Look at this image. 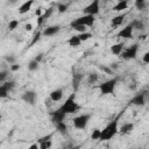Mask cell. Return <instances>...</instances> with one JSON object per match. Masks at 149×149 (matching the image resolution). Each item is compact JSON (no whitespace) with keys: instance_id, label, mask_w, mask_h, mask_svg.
<instances>
[{"instance_id":"d4e9b609","label":"cell","mask_w":149,"mask_h":149,"mask_svg":"<svg viewBox=\"0 0 149 149\" xmlns=\"http://www.w3.org/2000/svg\"><path fill=\"white\" fill-rule=\"evenodd\" d=\"M99 80V74L97 72H90L87 74V81L88 84H95Z\"/></svg>"},{"instance_id":"52a82bcc","label":"cell","mask_w":149,"mask_h":149,"mask_svg":"<svg viewBox=\"0 0 149 149\" xmlns=\"http://www.w3.org/2000/svg\"><path fill=\"white\" fill-rule=\"evenodd\" d=\"M99 12H100V2H99V0L92 1L88 6H86V7L83 9L84 15H92V16H95L97 14H99Z\"/></svg>"},{"instance_id":"30bf717a","label":"cell","mask_w":149,"mask_h":149,"mask_svg":"<svg viewBox=\"0 0 149 149\" xmlns=\"http://www.w3.org/2000/svg\"><path fill=\"white\" fill-rule=\"evenodd\" d=\"M129 104L130 105H134V106H144L146 105V94H144V92H141V93L135 94L129 100Z\"/></svg>"},{"instance_id":"5bb4252c","label":"cell","mask_w":149,"mask_h":149,"mask_svg":"<svg viewBox=\"0 0 149 149\" xmlns=\"http://www.w3.org/2000/svg\"><path fill=\"white\" fill-rule=\"evenodd\" d=\"M134 129V123L133 122H126L119 128V134L120 135H129Z\"/></svg>"},{"instance_id":"7c38bea8","label":"cell","mask_w":149,"mask_h":149,"mask_svg":"<svg viewBox=\"0 0 149 149\" xmlns=\"http://www.w3.org/2000/svg\"><path fill=\"white\" fill-rule=\"evenodd\" d=\"M59 30H61V26H59V24L49 26V27H47V28L43 29L42 35H43V36H47V37H49V36H54V35H56L57 33H59Z\"/></svg>"},{"instance_id":"74e56055","label":"cell","mask_w":149,"mask_h":149,"mask_svg":"<svg viewBox=\"0 0 149 149\" xmlns=\"http://www.w3.org/2000/svg\"><path fill=\"white\" fill-rule=\"evenodd\" d=\"M8 93H9V92H8L3 86L0 85V98H1V99L7 98V97H8Z\"/></svg>"},{"instance_id":"d590c367","label":"cell","mask_w":149,"mask_h":149,"mask_svg":"<svg viewBox=\"0 0 149 149\" xmlns=\"http://www.w3.org/2000/svg\"><path fill=\"white\" fill-rule=\"evenodd\" d=\"M57 10L59 13H65L68 10V5L66 3H62V2H58L57 3Z\"/></svg>"},{"instance_id":"ee69618b","label":"cell","mask_w":149,"mask_h":149,"mask_svg":"<svg viewBox=\"0 0 149 149\" xmlns=\"http://www.w3.org/2000/svg\"><path fill=\"white\" fill-rule=\"evenodd\" d=\"M24 29H26L27 31H31V30H33V24H31V23H26Z\"/></svg>"},{"instance_id":"277c9868","label":"cell","mask_w":149,"mask_h":149,"mask_svg":"<svg viewBox=\"0 0 149 149\" xmlns=\"http://www.w3.org/2000/svg\"><path fill=\"white\" fill-rule=\"evenodd\" d=\"M91 119V114L88 113H84V114H80L78 116H74L73 120H72V123H73V127L76 129H85L88 125V121Z\"/></svg>"},{"instance_id":"3957f363","label":"cell","mask_w":149,"mask_h":149,"mask_svg":"<svg viewBox=\"0 0 149 149\" xmlns=\"http://www.w3.org/2000/svg\"><path fill=\"white\" fill-rule=\"evenodd\" d=\"M118 77H113L108 80H105L102 81L101 84H99V90H100V93L101 95H107V94H113L114 93V90L118 85Z\"/></svg>"},{"instance_id":"8fae6325","label":"cell","mask_w":149,"mask_h":149,"mask_svg":"<svg viewBox=\"0 0 149 149\" xmlns=\"http://www.w3.org/2000/svg\"><path fill=\"white\" fill-rule=\"evenodd\" d=\"M133 31H134V29H133L132 24L129 23V24H127L125 28H122V29L118 33V36L128 40V38H132V37H133Z\"/></svg>"},{"instance_id":"1f68e13d","label":"cell","mask_w":149,"mask_h":149,"mask_svg":"<svg viewBox=\"0 0 149 149\" xmlns=\"http://www.w3.org/2000/svg\"><path fill=\"white\" fill-rule=\"evenodd\" d=\"M78 36H79L81 42H85V41H87V40H90L92 37V34L86 31V33H83V34H78Z\"/></svg>"},{"instance_id":"7402d4cb","label":"cell","mask_w":149,"mask_h":149,"mask_svg":"<svg viewBox=\"0 0 149 149\" xmlns=\"http://www.w3.org/2000/svg\"><path fill=\"white\" fill-rule=\"evenodd\" d=\"M55 127H56V132H58L61 135H63V136L68 135V126L65 122H59V123L55 125Z\"/></svg>"},{"instance_id":"bcb514c9","label":"cell","mask_w":149,"mask_h":149,"mask_svg":"<svg viewBox=\"0 0 149 149\" xmlns=\"http://www.w3.org/2000/svg\"><path fill=\"white\" fill-rule=\"evenodd\" d=\"M148 92H149V87H148Z\"/></svg>"},{"instance_id":"d6986e66","label":"cell","mask_w":149,"mask_h":149,"mask_svg":"<svg viewBox=\"0 0 149 149\" xmlns=\"http://www.w3.org/2000/svg\"><path fill=\"white\" fill-rule=\"evenodd\" d=\"M123 49H125V44L121 42V43H115V44H113L112 47H111V52L113 54V55H121L122 54V51H123Z\"/></svg>"},{"instance_id":"7a4b0ae2","label":"cell","mask_w":149,"mask_h":149,"mask_svg":"<svg viewBox=\"0 0 149 149\" xmlns=\"http://www.w3.org/2000/svg\"><path fill=\"white\" fill-rule=\"evenodd\" d=\"M59 109L62 112H64L65 114H73L76 112H78L80 109V105L78 102H76V93H71L65 99V102L59 107Z\"/></svg>"},{"instance_id":"ba28073f","label":"cell","mask_w":149,"mask_h":149,"mask_svg":"<svg viewBox=\"0 0 149 149\" xmlns=\"http://www.w3.org/2000/svg\"><path fill=\"white\" fill-rule=\"evenodd\" d=\"M21 99H22L26 104H28V105H30V106H34L35 102H36V99H37V94H36V92H35L34 90H27V91H24V92L22 93Z\"/></svg>"},{"instance_id":"f6af8a7d","label":"cell","mask_w":149,"mask_h":149,"mask_svg":"<svg viewBox=\"0 0 149 149\" xmlns=\"http://www.w3.org/2000/svg\"><path fill=\"white\" fill-rule=\"evenodd\" d=\"M28 149H40V144L38 143H33L31 146L28 147Z\"/></svg>"},{"instance_id":"8d00e7d4","label":"cell","mask_w":149,"mask_h":149,"mask_svg":"<svg viewBox=\"0 0 149 149\" xmlns=\"http://www.w3.org/2000/svg\"><path fill=\"white\" fill-rule=\"evenodd\" d=\"M99 69H100L101 71H104L106 74H113L112 68H108V66H106V65H99Z\"/></svg>"},{"instance_id":"f546056e","label":"cell","mask_w":149,"mask_h":149,"mask_svg":"<svg viewBox=\"0 0 149 149\" xmlns=\"http://www.w3.org/2000/svg\"><path fill=\"white\" fill-rule=\"evenodd\" d=\"M72 29H74L76 31H78L79 34H83V33H86V27L85 26H80V24H74V26H70Z\"/></svg>"},{"instance_id":"6da1fadb","label":"cell","mask_w":149,"mask_h":149,"mask_svg":"<svg viewBox=\"0 0 149 149\" xmlns=\"http://www.w3.org/2000/svg\"><path fill=\"white\" fill-rule=\"evenodd\" d=\"M119 118L120 115L113 119L112 121H109L107 126L104 129H101V135L99 141H108L119 133Z\"/></svg>"},{"instance_id":"484cf974","label":"cell","mask_w":149,"mask_h":149,"mask_svg":"<svg viewBox=\"0 0 149 149\" xmlns=\"http://www.w3.org/2000/svg\"><path fill=\"white\" fill-rule=\"evenodd\" d=\"M27 66H28V70H29V71H36V70H38L40 63L36 62L35 59H31V61H29V63H28Z\"/></svg>"},{"instance_id":"e0dca14e","label":"cell","mask_w":149,"mask_h":149,"mask_svg":"<svg viewBox=\"0 0 149 149\" xmlns=\"http://www.w3.org/2000/svg\"><path fill=\"white\" fill-rule=\"evenodd\" d=\"M125 17H126V13L115 15V16L112 19V21H111V26H112V27H119V26H121L122 22H123V20H125Z\"/></svg>"},{"instance_id":"e575fe53","label":"cell","mask_w":149,"mask_h":149,"mask_svg":"<svg viewBox=\"0 0 149 149\" xmlns=\"http://www.w3.org/2000/svg\"><path fill=\"white\" fill-rule=\"evenodd\" d=\"M40 144V149H50L51 146H52V141H45V142H41L38 143Z\"/></svg>"},{"instance_id":"ffe728a7","label":"cell","mask_w":149,"mask_h":149,"mask_svg":"<svg viewBox=\"0 0 149 149\" xmlns=\"http://www.w3.org/2000/svg\"><path fill=\"white\" fill-rule=\"evenodd\" d=\"M68 44L71 47V48H78L80 44H81V41L79 38L78 35H73L71 36L69 40H68Z\"/></svg>"},{"instance_id":"836d02e7","label":"cell","mask_w":149,"mask_h":149,"mask_svg":"<svg viewBox=\"0 0 149 149\" xmlns=\"http://www.w3.org/2000/svg\"><path fill=\"white\" fill-rule=\"evenodd\" d=\"M52 136H54V133H50V134H48V135H44V136L37 139V143L45 142V141H50V140H52Z\"/></svg>"},{"instance_id":"ab89813d","label":"cell","mask_w":149,"mask_h":149,"mask_svg":"<svg viewBox=\"0 0 149 149\" xmlns=\"http://www.w3.org/2000/svg\"><path fill=\"white\" fill-rule=\"evenodd\" d=\"M142 61H143V63L149 64V50L146 51V52L143 54V56H142Z\"/></svg>"},{"instance_id":"5b68a950","label":"cell","mask_w":149,"mask_h":149,"mask_svg":"<svg viewBox=\"0 0 149 149\" xmlns=\"http://www.w3.org/2000/svg\"><path fill=\"white\" fill-rule=\"evenodd\" d=\"M137 51H139V44L137 43H134L129 47H127L126 49H123L122 54H121V57L126 61H130V59H135L136 56H137Z\"/></svg>"},{"instance_id":"ac0fdd59","label":"cell","mask_w":149,"mask_h":149,"mask_svg":"<svg viewBox=\"0 0 149 149\" xmlns=\"http://www.w3.org/2000/svg\"><path fill=\"white\" fill-rule=\"evenodd\" d=\"M34 5V1L33 0H29V1H26V2H23L20 7H19V14H26V13H28L29 10H30V8H31V6Z\"/></svg>"},{"instance_id":"9a60e30c","label":"cell","mask_w":149,"mask_h":149,"mask_svg":"<svg viewBox=\"0 0 149 149\" xmlns=\"http://www.w3.org/2000/svg\"><path fill=\"white\" fill-rule=\"evenodd\" d=\"M50 97V100L56 102V101H59L62 98H63V90L62 88H56V90H52L49 94Z\"/></svg>"},{"instance_id":"f35d334b","label":"cell","mask_w":149,"mask_h":149,"mask_svg":"<svg viewBox=\"0 0 149 149\" xmlns=\"http://www.w3.org/2000/svg\"><path fill=\"white\" fill-rule=\"evenodd\" d=\"M41 35H42V33L41 31H37L35 35H34V38H33V41L30 42V45H34L38 40H40V37H41Z\"/></svg>"},{"instance_id":"b9f144b4","label":"cell","mask_w":149,"mask_h":149,"mask_svg":"<svg viewBox=\"0 0 149 149\" xmlns=\"http://www.w3.org/2000/svg\"><path fill=\"white\" fill-rule=\"evenodd\" d=\"M34 59H35L36 62H38V63H40V62L43 59V54H42V52H40L38 55H36V57H35Z\"/></svg>"},{"instance_id":"2e32d148","label":"cell","mask_w":149,"mask_h":149,"mask_svg":"<svg viewBox=\"0 0 149 149\" xmlns=\"http://www.w3.org/2000/svg\"><path fill=\"white\" fill-rule=\"evenodd\" d=\"M83 78H84V74L83 73H79V72H74L73 73V76H72V86H73V90L74 91L78 90L79 84L83 80Z\"/></svg>"},{"instance_id":"4316f807","label":"cell","mask_w":149,"mask_h":149,"mask_svg":"<svg viewBox=\"0 0 149 149\" xmlns=\"http://www.w3.org/2000/svg\"><path fill=\"white\" fill-rule=\"evenodd\" d=\"M19 24H20L19 20H16V19H13V20H10V21H9V23H8V30H9V31H13V30H15V29L19 27Z\"/></svg>"},{"instance_id":"83f0119b","label":"cell","mask_w":149,"mask_h":149,"mask_svg":"<svg viewBox=\"0 0 149 149\" xmlns=\"http://www.w3.org/2000/svg\"><path fill=\"white\" fill-rule=\"evenodd\" d=\"M1 86H3L8 92H10V91L15 87V81H14V80H7V81H5L3 84H1Z\"/></svg>"},{"instance_id":"4dcf8cb0","label":"cell","mask_w":149,"mask_h":149,"mask_svg":"<svg viewBox=\"0 0 149 149\" xmlns=\"http://www.w3.org/2000/svg\"><path fill=\"white\" fill-rule=\"evenodd\" d=\"M8 70H1L0 71V83L1 84H3L5 81H7L6 79H7V77H8Z\"/></svg>"},{"instance_id":"d6a6232c","label":"cell","mask_w":149,"mask_h":149,"mask_svg":"<svg viewBox=\"0 0 149 149\" xmlns=\"http://www.w3.org/2000/svg\"><path fill=\"white\" fill-rule=\"evenodd\" d=\"M3 59L9 64V66L13 65V64H15V61H16V58H15L13 55H6V56L3 57Z\"/></svg>"},{"instance_id":"603a6c76","label":"cell","mask_w":149,"mask_h":149,"mask_svg":"<svg viewBox=\"0 0 149 149\" xmlns=\"http://www.w3.org/2000/svg\"><path fill=\"white\" fill-rule=\"evenodd\" d=\"M130 24H132V27H133L134 30H143L144 29V22L142 20H140V19L133 20L130 22Z\"/></svg>"},{"instance_id":"7bdbcfd3","label":"cell","mask_w":149,"mask_h":149,"mask_svg":"<svg viewBox=\"0 0 149 149\" xmlns=\"http://www.w3.org/2000/svg\"><path fill=\"white\" fill-rule=\"evenodd\" d=\"M42 14H43V13H42V8H41V7H38V8L35 10V15H36L37 17H40Z\"/></svg>"},{"instance_id":"8992f818","label":"cell","mask_w":149,"mask_h":149,"mask_svg":"<svg viewBox=\"0 0 149 149\" xmlns=\"http://www.w3.org/2000/svg\"><path fill=\"white\" fill-rule=\"evenodd\" d=\"M94 21H95L94 16H92V15H83V16H79V17L74 19L73 21H71L70 26L80 24V26H85V27H92Z\"/></svg>"},{"instance_id":"60d3db41","label":"cell","mask_w":149,"mask_h":149,"mask_svg":"<svg viewBox=\"0 0 149 149\" xmlns=\"http://www.w3.org/2000/svg\"><path fill=\"white\" fill-rule=\"evenodd\" d=\"M20 68H21V66H20L19 64H16V63L9 66V69H10V71H12V72H16V71H19V70H20Z\"/></svg>"},{"instance_id":"cb8c5ba5","label":"cell","mask_w":149,"mask_h":149,"mask_svg":"<svg viewBox=\"0 0 149 149\" xmlns=\"http://www.w3.org/2000/svg\"><path fill=\"white\" fill-rule=\"evenodd\" d=\"M134 6H135V8H136L137 10L142 12V10H146V9H147V7L149 6V3H148L147 1H144V0H136V1L134 2Z\"/></svg>"},{"instance_id":"9c48e42d","label":"cell","mask_w":149,"mask_h":149,"mask_svg":"<svg viewBox=\"0 0 149 149\" xmlns=\"http://www.w3.org/2000/svg\"><path fill=\"white\" fill-rule=\"evenodd\" d=\"M65 118H66V114L64 112H62L59 108L50 113V120H51V122L54 125H57L59 122H64Z\"/></svg>"},{"instance_id":"f1b7e54d","label":"cell","mask_w":149,"mask_h":149,"mask_svg":"<svg viewBox=\"0 0 149 149\" xmlns=\"http://www.w3.org/2000/svg\"><path fill=\"white\" fill-rule=\"evenodd\" d=\"M100 135H101V129L94 128L91 133V139L92 140H100Z\"/></svg>"},{"instance_id":"4fadbf2b","label":"cell","mask_w":149,"mask_h":149,"mask_svg":"<svg viewBox=\"0 0 149 149\" xmlns=\"http://www.w3.org/2000/svg\"><path fill=\"white\" fill-rule=\"evenodd\" d=\"M54 13V8L52 7H49L48 9H45L44 10V13L40 16V17H37V21H36V23H37V27H41L50 16H51V14Z\"/></svg>"},{"instance_id":"44dd1931","label":"cell","mask_w":149,"mask_h":149,"mask_svg":"<svg viewBox=\"0 0 149 149\" xmlns=\"http://www.w3.org/2000/svg\"><path fill=\"white\" fill-rule=\"evenodd\" d=\"M128 8V1L127 0H121L119 2H116V5H114L113 7V10L115 12H121V10H125Z\"/></svg>"}]
</instances>
